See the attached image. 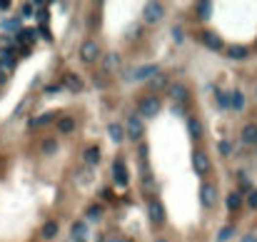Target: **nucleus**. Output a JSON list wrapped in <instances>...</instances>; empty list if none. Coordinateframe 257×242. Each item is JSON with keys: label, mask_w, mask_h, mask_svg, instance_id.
I'll list each match as a JSON object with an SVG mask.
<instances>
[{"label": "nucleus", "mask_w": 257, "mask_h": 242, "mask_svg": "<svg viewBox=\"0 0 257 242\" xmlns=\"http://www.w3.org/2000/svg\"><path fill=\"white\" fill-rule=\"evenodd\" d=\"M162 18H165V8H162V3H155V0L145 3V8H142V20H145V23L155 25V23H160Z\"/></svg>", "instance_id": "obj_1"}, {"label": "nucleus", "mask_w": 257, "mask_h": 242, "mask_svg": "<svg viewBox=\"0 0 257 242\" xmlns=\"http://www.w3.org/2000/svg\"><path fill=\"white\" fill-rule=\"evenodd\" d=\"M158 113H160V100H158L155 95L140 100V105H138V118H155Z\"/></svg>", "instance_id": "obj_2"}, {"label": "nucleus", "mask_w": 257, "mask_h": 242, "mask_svg": "<svg viewBox=\"0 0 257 242\" xmlns=\"http://www.w3.org/2000/svg\"><path fill=\"white\" fill-rule=\"evenodd\" d=\"M80 58H82L85 62L100 60V48H98V42H95V40H85L82 45H80Z\"/></svg>", "instance_id": "obj_3"}, {"label": "nucleus", "mask_w": 257, "mask_h": 242, "mask_svg": "<svg viewBox=\"0 0 257 242\" xmlns=\"http://www.w3.org/2000/svg\"><path fill=\"white\" fill-rule=\"evenodd\" d=\"M147 217H150V222H155V225L165 222V207H162L160 200H150L147 202Z\"/></svg>", "instance_id": "obj_4"}, {"label": "nucleus", "mask_w": 257, "mask_h": 242, "mask_svg": "<svg viewBox=\"0 0 257 242\" xmlns=\"http://www.w3.org/2000/svg\"><path fill=\"white\" fill-rule=\"evenodd\" d=\"M160 70H158V65H140V68H135L130 75H127V80H150V78H155Z\"/></svg>", "instance_id": "obj_5"}, {"label": "nucleus", "mask_w": 257, "mask_h": 242, "mask_svg": "<svg viewBox=\"0 0 257 242\" xmlns=\"http://www.w3.org/2000/svg\"><path fill=\"white\" fill-rule=\"evenodd\" d=\"M102 68H105V73H110V75L120 73L122 70V58L118 53H108V55L102 58Z\"/></svg>", "instance_id": "obj_6"}, {"label": "nucleus", "mask_w": 257, "mask_h": 242, "mask_svg": "<svg viewBox=\"0 0 257 242\" xmlns=\"http://www.w3.org/2000/svg\"><path fill=\"white\" fill-rule=\"evenodd\" d=\"M200 200H202L205 207H215V202H217V190H215V185L205 182V185L200 187Z\"/></svg>", "instance_id": "obj_7"}, {"label": "nucleus", "mask_w": 257, "mask_h": 242, "mask_svg": "<svg viewBox=\"0 0 257 242\" xmlns=\"http://www.w3.org/2000/svg\"><path fill=\"white\" fill-rule=\"evenodd\" d=\"M192 170H195V175H200V178L210 172V158L205 152H195V155H192Z\"/></svg>", "instance_id": "obj_8"}, {"label": "nucleus", "mask_w": 257, "mask_h": 242, "mask_svg": "<svg viewBox=\"0 0 257 242\" xmlns=\"http://www.w3.org/2000/svg\"><path fill=\"white\" fill-rule=\"evenodd\" d=\"M142 133H145L142 120L138 115H130V120H127V138H130V140H140Z\"/></svg>", "instance_id": "obj_9"}, {"label": "nucleus", "mask_w": 257, "mask_h": 242, "mask_svg": "<svg viewBox=\"0 0 257 242\" xmlns=\"http://www.w3.org/2000/svg\"><path fill=\"white\" fill-rule=\"evenodd\" d=\"M113 182H115L118 187H125V185H127V167H125L122 160H115V162H113Z\"/></svg>", "instance_id": "obj_10"}, {"label": "nucleus", "mask_w": 257, "mask_h": 242, "mask_svg": "<svg viewBox=\"0 0 257 242\" xmlns=\"http://www.w3.org/2000/svg\"><path fill=\"white\" fill-rule=\"evenodd\" d=\"M70 232H73V240H78V242H88V235H90L88 222H85V220H75Z\"/></svg>", "instance_id": "obj_11"}, {"label": "nucleus", "mask_w": 257, "mask_h": 242, "mask_svg": "<svg viewBox=\"0 0 257 242\" xmlns=\"http://www.w3.org/2000/svg\"><path fill=\"white\" fill-rule=\"evenodd\" d=\"M202 42H205V48H210V50H222L225 48L222 38L215 35V33H202Z\"/></svg>", "instance_id": "obj_12"}, {"label": "nucleus", "mask_w": 257, "mask_h": 242, "mask_svg": "<svg viewBox=\"0 0 257 242\" xmlns=\"http://www.w3.org/2000/svg\"><path fill=\"white\" fill-rule=\"evenodd\" d=\"M242 142L245 145H252V147L257 145V125L255 122H250V125L242 127Z\"/></svg>", "instance_id": "obj_13"}, {"label": "nucleus", "mask_w": 257, "mask_h": 242, "mask_svg": "<svg viewBox=\"0 0 257 242\" xmlns=\"http://www.w3.org/2000/svg\"><path fill=\"white\" fill-rule=\"evenodd\" d=\"M108 138H110L115 145H120V142L125 140V130H122V125H118V122H110V125H108Z\"/></svg>", "instance_id": "obj_14"}, {"label": "nucleus", "mask_w": 257, "mask_h": 242, "mask_svg": "<svg viewBox=\"0 0 257 242\" xmlns=\"http://www.w3.org/2000/svg\"><path fill=\"white\" fill-rule=\"evenodd\" d=\"M73 130H75V118L62 115V118L58 120V133H60V135H68V133H73Z\"/></svg>", "instance_id": "obj_15"}, {"label": "nucleus", "mask_w": 257, "mask_h": 242, "mask_svg": "<svg viewBox=\"0 0 257 242\" xmlns=\"http://www.w3.org/2000/svg\"><path fill=\"white\" fill-rule=\"evenodd\" d=\"M170 98L178 100V102H185L187 100V87L182 82H175V85H170Z\"/></svg>", "instance_id": "obj_16"}, {"label": "nucleus", "mask_w": 257, "mask_h": 242, "mask_svg": "<svg viewBox=\"0 0 257 242\" xmlns=\"http://www.w3.org/2000/svg\"><path fill=\"white\" fill-rule=\"evenodd\" d=\"M227 107H232V110H240L245 107V95L240 93V90H235V93H230V98H227Z\"/></svg>", "instance_id": "obj_17"}, {"label": "nucleus", "mask_w": 257, "mask_h": 242, "mask_svg": "<svg viewBox=\"0 0 257 242\" xmlns=\"http://www.w3.org/2000/svg\"><path fill=\"white\" fill-rule=\"evenodd\" d=\"M65 87H68L70 93H82V80H80L78 75L68 73V75H65Z\"/></svg>", "instance_id": "obj_18"}, {"label": "nucleus", "mask_w": 257, "mask_h": 242, "mask_svg": "<svg viewBox=\"0 0 257 242\" xmlns=\"http://www.w3.org/2000/svg\"><path fill=\"white\" fill-rule=\"evenodd\" d=\"M187 130H190V135L195 138V140L202 138V122L198 118H187Z\"/></svg>", "instance_id": "obj_19"}, {"label": "nucleus", "mask_w": 257, "mask_h": 242, "mask_svg": "<svg viewBox=\"0 0 257 242\" xmlns=\"http://www.w3.org/2000/svg\"><path fill=\"white\" fill-rule=\"evenodd\" d=\"M100 147H88L85 150V155H82V160H85V165H98L100 162Z\"/></svg>", "instance_id": "obj_20"}, {"label": "nucleus", "mask_w": 257, "mask_h": 242, "mask_svg": "<svg viewBox=\"0 0 257 242\" xmlns=\"http://www.w3.org/2000/svg\"><path fill=\"white\" fill-rule=\"evenodd\" d=\"M227 58L230 60H245L247 58V48L245 45H230L227 48Z\"/></svg>", "instance_id": "obj_21"}, {"label": "nucleus", "mask_w": 257, "mask_h": 242, "mask_svg": "<svg viewBox=\"0 0 257 242\" xmlns=\"http://www.w3.org/2000/svg\"><path fill=\"white\" fill-rule=\"evenodd\" d=\"M58 230H60V227H58L55 220H48V222L42 225V230H40V232H42V237H45V240H53V237L58 235Z\"/></svg>", "instance_id": "obj_22"}, {"label": "nucleus", "mask_w": 257, "mask_h": 242, "mask_svg": "<svg viewBox=\"0 0 257 242\" xmlns=\"http://www.w3.org/2000/svg\"><path fill=\"white\" fill-rule=\"evenodd\" d=\"M33 40H35V30H18L15 35V42H20V45H30Z\"/></svg>", "instance_id": "obj_23"}, {"label": "nucleus", "mask_w": 257, "mask_h": 242, "mask_svg": "<svg viewBox=\"0 0 257 242\" xmlns=\"http://www.w3.org/2000/svg\"><path fill=\"white\" fill-rule=\"evenodd\" d=\"M167 85V75H155V78H150V87H153V90L158 93V90H162V87Z\"/></svg>", "instance_id": "obj_24"}, {"label": "nucleus", "mask_w": 257, "mask_h": 242, "mask_svg": "<svg viewBox=\"0 0 257 242\" xmlns=\"http://www.w3.org/2000/svg\"><path fill=\"white\" fill-rule=\"evenodd\" d=\"M240 205H242V195H240V192H230V195H227V207H230V210H237Z\"/></svg>", "instance_id": "obj_25"}, {"label": "nucleus", "mask_w": 257, "mask_h": 242, "mask_svg": "<svg viewBox=\"0 0 257 242\" xmlns=\"http://www.w3.org/2000/svg\"><path fill=\"white\" fill-rule=\"evenodd\" d=\"M195 10H198V15H200L202 20H207V18L212 15V5H210V3H198Z\"/></svg>", "instance_id": "obj_26"}, {"label": "nucleus", "mask_w": 257, "mask_h": 242, "mask_svg": "<svg viewBox=\"0 0 257 242\" xmlns=\"http://www.w3.org/2000/svg\"><path fill=\"white\" fill-rule=\"evenodd\" d=\"M48 122H53V113H45V115H40V118H33V120H30V125H33V127L48 125Z\"/></svg>", "instance_id": "obj_27"}, {"label": "nucleus", "mask_w": 257, "mask_h": 242, "mask_svg": "<svg viewBox=\"0 0 257 242\" xmlns=\"http://www.w3.org/2000/svg\"><path fill=\"white\" fill-rule=\"evenodd\" d=\"M58 152V142L55 140H45L42 142V155H55Z\"/></svg>", "instance_id": "obj_28"}, {"label": "nucleus", "mask_w": 257, "mask_h": 242, "mask_svg": "<svg viewBox=\"0 0 257 242\" xmlns=\"http://www.w3.org/2000/svg\"><path fill=\"white\" fill-rule=\"evenodd\" d=\"M232 235H235V227H232V225H225V227L220 230V235H217V240H220V242H227V240H230Z\"/></svg>", "instance_id": "obj_29"}, {"label": "nucleus", "mask_w": 257, "mask_h": 242, "mask_svg": "<svg viewBox=\"0 0 257 242\" xmlns=\"http://www.w3.org/2000/svg\"><path fill=\"white\" fill-rule=\"evenodd\" d=\"M102 217V207L100 205H90L88 207V220H100Z\"/></svg>", "instance_id": "obj_30"}, {"label": "nucleus", "mask_w": 257, "mask_h": 242, "mask_svg": "<svg viewBox=\"0 0 257 242\" xmlns=\"http://www.w3.org/2000/svg\"><path fill=\"white\" fill-rule=\"evenodd\" d=\"M5 28H8V30H18V28H20V18H10V20H5Z\"/></svg>", "instance_id": "obj_31"}, {"label": "nucleus", "mask_w": 257, "mask_h": 242, "mask_svg": "<svg viewBox=\"0 0 257 242\" xmlns=\"http://www.w3.org/2000/svg\"><path fill=\"white\" fill-rule=\"evenodd\" d=\"M173 40H175V42H182V40H185V35H182V28H180V25H175V28H173Z\"/></svg>", "instance_id": "obj_32"}, {"label": "nucleus", "mask_w": 257, "mask_h": 242, "mask_svg": "<svg viewBox=\"0 0 257 242\" xmlns=\"http://www.w3.org/2000/svg\"><path fill=\"white\" fill-rule=\"evenodd\" d=\"M217 147H220V152H222V155H232V145H230L227 140H222Z\"/></svg>", "instance_id": "obj_33"}, {"label": "nucleus", "mask_w": 257, "mask_h": 242, "mask_svg": "<svg viewBox=\"0 0 257 242\" xmlns=\"http://www.w3.org/2000/svg\"><path fill=\"white\" fill-rule=\"evenodd\" d=\"M33 10H35V5H33V3H25L23 8H20V13H23V18H30V15H33Z\"/></svg>", "instance_id": "obj_34"}, {"label": "nucleus", "mask_w": 257, "mask_h": 242, "mask_svg": "<svg viewBox=\"0 0 257 242\" xmlns=\"http://www.w3.org/2000/svg\"><path fill=\"white\" fill-rule=\"evenodd\" d=\"M215 98H217L220 107H227V98H225V93H222V90H215Z\"/></svg>", "instance_id": "obj_35"}, {"label": "nucleus", "mask_w": 257, "mask_h": 242, "mask_svg": "<svg viewBox=\"0 0 257 242\" xmlns=\"http://www.w3.org/2000/svg\"><path fill=\"white\" fill-rule=\"evenodd\" d=\"M247 205H250V207H257V190H252V192L247 195Z\"/></svg>", "instance_id": "obj_36"}, {"label": "nucleus", "mask_w": 257, "mask_h": 242, "mask_svg": "<svg viewBox=\"0 0 257 242\" xmlns=\"http://www.w3.org/2000/svg\"><path fill=\"white\" fill-rule=\"evenodd\" d=\"M242 242H257V235H245Z\"/></svg>", "instance_id": "obj_37"}, {"label": "nucleus", "mask_w": 257, "mask_h": 242, "mask_svg": "<svg viewBox=\"0 0 257 242\" xmlns=\"http://www.w3.org/2000/svg\"><path fill=\"white\" fill-rule=\"evenodd\" d=\"M108 242H125L120 235H113V237H108Z\"/></svg>", "instance_id": "obj_38"}, {"label": "nucleus", "mask_w": 257, "mask_h": 242, "mask_svg": "<svg viewBox=\"0 0 257 242\" xmlns=\"http://www.w3.org/2000/svg\"><path fill=\"white\" fill-rule=\"evenodd\" d=\"M10 8V3H8V0H0V10H8Z\"/></svg>", "instance_id": "obj_39"}, {"label": "nucleus", "mask_w": 257, "mask_h": 242, "mask_svg": "<svg viewBox=\"0 0 257 242\" xmlns=\"http://www.w3.org/2000/svg\"><path fill=\"white\" fill-rule=\"evenodd\" d=\"M155 242H167V240H162V237H160V240H155Z\"/></svg>", "instance_id": "obj_40"}, {"label": "nucleus", "mask_w": 257, "mask_h": 242, "mask_svg": "<svg viewBox=\"0 0 257 242\" xmlns=\"http://www.w3.org/2000/svg\"><path fill=\"white\" fill-rule=\"evenodd\" d=\"M255 155H257V145H255Z\"/></svg>", "instance_id": "obj_41"}, {"label": "nucleus", "mask_w": 257, "mask_h": 242, "mask_svg": "<svg viewBox=\"0 0 257 242\" xmlns=\"http://www.w3.org/2000/svg\"><path fill=\"white\" fill-rule=\"evenodd\" d=\"M255 95H257V90H255Z\"/></svg>", "instance_id": "obj_42"}]
</instances>
